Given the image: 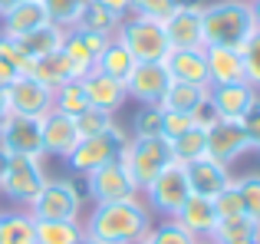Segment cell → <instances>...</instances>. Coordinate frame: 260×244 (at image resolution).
I'll use <instances>...</instances> for the list:
<instances>
[{
  "mask_svg": "<svg viewBox=\"0 0 260 244\" xmlns=\"http://www.w3.org/2000/svg\"><path fill=\"white\" fill-rule=\"evenodd\" d=\"M204 59H208V79H211V86L247 83L241 50H231V46H204Z\"/></svg>",
  "mask_w": 260,
  "mask_h": 244,
  "instance_id": "obj_20",
  "label": "cell"
},
{
  "mask_svg": "<svg viewBox=\"0 0 260 244\" xmlns=\"http://www.w3.org/2000/svg\"><path fill=\"white\" fill-rule=\"evenodd\" d=\"M10 116V99H7V89H0V122Z\"/></svg>",
  "mask_w": 260,
  "mask_h": 244,
  "instance_id": "obj_49",
  "label": "cell"
},
{
  "mask_svg": "<svg viewBox=\"0 0 260 244\" xmlns=\"http://www.w3.org/2000/svg\"><path fill=\"white\" fill-rule=\"evenodd\" d=\"M33 79H40L43 86H50V89H56V86H63L70 76V66H66L63 53H50V56H40L33 59V70H30Z\"/></svg>",
  "mask_w": 260,
  "mask_h": 244,
  "instance_id": "obj_33",
  "label": "cell"
},
{
  "mask_svg": "<svg viewBox=\"0 0 260 244\" xmlns=\"http://www.w3.org/2000/svg\"><path fill=\"white\" fill-rule=\"evenodd\" d=\"M17 4H23V0H0V13H7L10 7H17Z\"/></svg>",
  "mask_w": 260,
  "mask_h": 244,
  "instance_id": "obj_52",
  "label": "cell"
},
{
  "mask_svg": "<svg viewBox=\"0 0 260 244\" xmlns=\"http://www.w3.org/2000/svg\"><path fill=\"white\" fill-rule=\"evenodd\" d=\"M181 0H128L132 17H148V20H165Z\"/></svg>",
  "mask_w": 260,
  "mask_h": 244,
  "instance_id": "obj_41",
  "label": "cell"
},
{
  "mask_svg": "<svg viewBox=\"0 0 260 244\" xmlns=\"http://www.w3.org/2000/svg\"><path fill=\"white\" fill-rule=\"evenodd\" d=\"M208 135V159L221 162V165H234L241 155L250 152V139H247V129L244 122H234V119H217L204 129Z\"/></svg>",
  "mask_w": 260,
  "mask_h": 244,
  "instance_id": "obj_10",
  "label": "cell"
},
{
  "mask_svg": "<svg viewBox=\"0 0 260 244\" xmlns=\"http://www.w3.org/2000/svg\"><path fill=\"white\" fill-rule=\"evenodd\" d=\"M83 89H86L89 106H92V109L112 112V116L125 106V99H128L125 83H119V79L106 76V73H99V70H92L89 76H83Z\"/></svg>",
  "mask_w": 260,
  "mask_h": 244,
  "instance_id": "obj_19",
  "label": "cell"
},
{
  "mask_svg": "<svg viewBox=\"0 0 260 244\" xmlns=\"http://www.w3.org/2000/svg\"><path fill=\"white\" fill-rule=\"evenodd\" d=\"M95 70L106 73V76H112V79H119V83H125V79L132 76V70H135V56L112 37L106 43V50L99 53V59H95Z\"/></svg>",
  "mask_w": 260,
  "mask_h": 244,
  "instance_id": "obj_24",
  "label": "cell"
},
{
  "mask_svg": "<svg viewBox=\"0 0 260 244\" xmlns=\"http://www.w3.org/2000/svg\"><path fill=\"white\" fill-rule=\"evenodd\" d=\"M79 211H83V195L70 178H46L37 198L26 205V215L33 221H79Z\"/></svg>",
  "mask_w": 260,
  "mask_h": 244,
  "instance_id": "obj_4",
  "label": "cell"
},
{
  "mask_svg": "<svg viewBox=\"0 0 260 244\" xmlns=\"http://www.w3.org/2000/svg\"><path fill=\"white\" fill-rule=\"evenodd\" d=\"M43 185H46L43 159H37V155H10L7 175L0 178V192L7 198L17 201V205H30Z\"/></svg>",
  "mask_w": 260,
  "mask_h": 244,
  "instance_id": "obj_9",
  "label": "cell"
},
{
  "mask_svg": "<svg viewBox=\"0 0 260 244\" xmlns=\"http://www.w3.org/2000/svg\"><path fill=\"white\" fill-rule=\"evenodd\" d=\"M86 109H89V96L83 89V79H66L63 86L53 89V112H63V116L76 119Z\"/></svg>",
  "mask_w": 260,
  "mask_h": 244,
  "instance_id": "obj_29",
  "label": "cell"
},
{
  "mask_svg": "<svg viewBox=\"0 0 260 244\" xmlns=\"http://www.w3.org/2000/svg\"><path fill=\"white\" fill-rule=\"evenodd\" d=\"M86 192L95 205L128 201V198H139L142 195L139 185H135V178H132V172H128V165L122 162V152H119V159L106 162V165H99L95 172L86 175Z\"/></svg>",
  "mask_w": 260,
  "mask_h": 244,
  "instance_id": "obj_7",
  "label": "cell"
},
{
  "mask_svg": "<svg viewBox=\"0 0 260 244\" xmlns=\"http://www.w3.org/2000/svg\"><path fill=\"white\" fill-rule=\"evenodd\" d=\"M237 241H260V225L250 221L247 215L217 221L211 238H208V244H237Z\"/></svg>",
  "mask_w": 260,
  "mask_h": 244,
  "instance_id": "obj_26",
  "label": "cell"
},
{
  "mask_svg": "<svg viewBox=\"0 0 260 244\" xmlns=\"http://www.w3.org/2000/svg\"><path fill=\"white\" fill-rule=\"evenodd\" d=\"M119 122H115L112 112H102V109H92L89 106L86 112H79L76 116V132H79V139H86V135H102V132H109V129H115Z\"/></svg>",
  "mask_w": 260,
  "mask_h": 244,
  "instance_id": "obj_37",
  "label": "cell"
},
{
  "mask_svg": "<svg viewBox=\"0 0 260 244\" xmlns=\"http://www.w3.org/2000/svg\"><path fill=\"white\" fill-rule=\"evenodd\" d=\"M191 122H194V126H201V129H208L211 122H217V112H214V106L208 103V96H204V103L191 112Z\"/></svg>",
  "mask_w": 260,
  "mask_h": 244,
  "instance_id": "obj_46",
  "label": "cell"
},
{
  "mask_svg": "<svg viewBox=\"0 0 260 244\" xmlns=\"http://www.w3.org/2000/svg\"><path fill=\"white\" fill-rule=\"evenodd\" d=\"M17 76H20V73L13 70L10 63H4V59H0V89H7V86H10V83H13Z\"/></svg>",
  "mask_w": 260,
  "mask_h": 244,
  "instance_id": "obj_47",
  "label": "cell"
},
{
  "mask_svg": "<svg viewBox=\"0 0 260 244\" xmlns=\"http://www.w3.org/2000/svg\"><path fill=\"white\" fill-rule=\"evenodd\" d=\"M122 162L128 165V172H132L139 192H145V188L152 185L155 175H158L168 162H175V159H172V145H168V139H161V135H145V139H128L125 142V148H122Z\"/></svg>",
  "mask_w": 260,
  "mask_h": 244,
  "instance_id": "obj_5",
  "label": "cell"
},
{
  "mask_svg": "<svg viewBox=\"0 0 260 244\" xmlns=\"http://www.w3.org/2000/svg\"><path fill=\"white\" fill-rule=\"evenodd\" d=\"M37 244H79L83 225L79 221H33Z\"/></svg>",
  "mask_w": 260,
  "mask_h": 244,
  "instance_id": "obj_31",
  "label": "cell"
},
{
  "mask_svg": "<svg viewBox=\"0 0 260 244\" xmlns=\"http://www.w3.org/2000/svg\"><path fill=\"white\" fill-rule=\"evenodd\" d=\"M237 244H260V241H237Z\"/></svg>",
  "mask_w": 260,
  "mask_h": 244,
  "instance_id": "obj_54",
  "label": "cell"
},
{
  "mask_svg": "<svg viewBox=\"0 0 260 244\" xmlns=\"http://www.w3.org/2000/svg\"><path fill=\"white\" fill-rule=\"evenodd\" d=\"M168 145H172V159L181 162V165H188V162L208 155V135H204L201 126H191L188 132H181L178 139L168 142Z\"/></svg>",
  "mask_w": 260,
  "mask_h": 244,
  "instance_id": "obj_30",
  "label": "cell"
},
{
  "mask_svg": "<svg viewBox=\"0 0 260 244\" xmlns=\"http://www.w3.org/2000/svg\"><path fill=\"white\" fill-rule=\"evenodd\" d=\"M201 33H204V46L244 50V43L257 33L250 0H214V4H201Z\"/></svg>",
  "mask_w": 260,
  "mask_h": 244,
  "instance_id": "obj_2",
  "label": "cell"
},
{
  "mask_svg": "<svg viewBox=\"0 0 260 244\" xmlns=\"http://www.w3.org/2000/svg\"><path fill=\"white\" fill-rule=\"evenodd\" d=\"M0 148H7L10 155H43V139H40V119L30 116H7L0 122Z\"/></svg>",
  "mask_w": 260,
  "mask_h": 244,
  "instance_id": "obj_13",
  "label": "cell"
},
{
  "mask_svg": "<svg viewBox=\"0 0 260 244\" xmlns=\"http://www.w3.org/2000/svg\"><path fill=\"white\" fill-rule=\"evenodd\" d=\"M139 244H198V238L184 231L175 218H165L158 228H152V231H148Z\"/></svg>",
  "mask_w": 260,
  "mask_h": 244,
  "instance_id": "obj_35",
  "label": "cell"
},
{
  "mask_svg": "<svg viewBox=\"0 0 260 244\" xmlns=\"http://www.w3.org/2000/svg\"><path fill=\"white\" fill-rule=\"evenodd\" d=\"M250 10H254V23H257V30H260V0H250Z\"/></svg>",
  "mask_w": 260,
  "mask_h": 244,
  "instance_id": "obj_51",
  "label": "cell"
},
{
  "mask_svg": "<svg viewBox=\"0 0 260 244\" xmlns=\"http://www.w3.org/2000/svg\"><path fill=\"white\" fill-rule=\"evenodd\" d=\"M95 4H102V7H109V10H115V13H122V17H125V13H128V0H95Z\"/></svg>",
  "mask_w": 260,
  "mask_h": 244,
  "instance_id": "obj_48",
  "label": "cell"
},
{
  "mask_svg": "<svg viewBox=\"0 0 260 244\" xmlns=\"http://www.w3.org/2000/svg\"><path fill=\"white\" fill-rule=\"evenodd\" d=\"M204 96H208V89H204V86L175 83V79H172L168 93L161 96V109H165V112H184V116H191V112L204 103Z\"/></svg>",
  "mask_w": 260,
  "mask_h": 244,
  "instance_id": "obj_27",
  "label": "cell"
},
{
  "mask_svg": "<svg viewBox=\"0 0 260 244\" xmlns=\"http://www.w3.org/2000/svg\"><path fill=\"white\" fill-rule=\"evenodd\" d=\"M161 106H142L139 116L132 119V139H145V135H161Z\"/></svg>",
  "mask_w": 260,
  "mask_h": 244,
  "instance_id": "obj_38",
  "label": "cell"
},
{
  "mask_svg": "<svg viewBox=\"0 0 260 244\" xmlns=\"http://www.w3.org/2000/svg\"><path fill=\"white\" fill-rule=\"evenodd\" d=\"M165 112V109H161ZM194 126V122H191V116H184V112H165V116H161V139H178V135L181 132H188V129Z\"/></svg>",
  "mask_w": 260,
  "mask_h": 244,
  "instance_id": "obj_43",
  "label": "cell"
},
{
  "mask_svg": "<svg viewBox=\"0 0 260 244\" xmlns=\"http://www.w3.org/2000/svg\"><path fill=\"white\" fill-rule=\"evenodd\" d=\"M43 7H46L50 23L63 26V30L70 33V30H76V20H79V13H83L86 0H43Z\"/></svg>",
  "mask_w": 260,
  "mask_h": 244,
  "instance_id": "obj_34",
  "label": "cell"
},
{
  "mask_svg": "<svg viewBox=\"0 0 260 244\" xmlns=\"http://www.w3.org/2000/svg\"><path fill=\"white\" fill-rule=\"evenodd\" d=\"M214 211H217V221H224V218H241L244 215V205H241V192H237V185L231 181L228 188H221V192L214 195Z\"/></svg>",
  "mask_w": 260,
  "mask_h": 244,
  "instance_id": "obj_39",
  "label": "cell"
},
{
  "mask_svg": "<svg viewBox=\"0 0 260 244\" xmlns=\"http://www.w3.org/2000/svg\"><path fill=\"white\" fill-rule=\"evenodd\" d=\"M184 172H188V185H191V195H204V198H214L221 188H228L231 181V168L221 165V162L214 159H194L184 165Z\"/></svg>",
  "mask_w": 260,
  "mask_h": 244,
  "instance_id": "obj_18",
  "label": "cell"
},
{
  "mask_svg": "<svg viewBox=\"0 0 260 244\" xmlns=\"http://www.w3.org/2000/svg\"><path fill=\"white\" fill-rule=\"evenodd\" d=\"M50 23V17H46V7L43 0H23V4L10 7L7 13H0V37H26L30 30H37V26Z\"/></svg>",
  "mask_w": 260,
  "mask_h": 244,
  "instance_id": "obj_21",
  "label": "cell"
},
{
  "mask_svg": "<svg viewBox=\"0 0 260 244\" xmlns=\"http://www.w3.org/2000/svg\"><path fill=\"white\" fill-rule=\"evenodd\" d=\"M148 231H152V211L142 198L95 205L83 225V234L95 244H139Z\"/></svg>",
  "mask_w": 260,
  "mask_h": 244,
  "instance_id": "obj_1",
  "label": "cell"
},
{
  "mask_svg": "<svg viewBox=\"0 0 260 244\" xmlns=\"http://www.w3.org/2000/svg\"><path fill=\"white\" fill-rule=\"evenodd\" d=\"M161 30L172 50H194L204 46V33H201V4L198 0H181L165 20Z\"/></svg>",
  "mask_w": 260,
  "mask_h": 244,
  "instance_id": "obj_11",
  "label": "cell"
},
{
  "mask_svg": "<svg viewBox=\"0 0 260 244\" xmlns=\"http://www.w3.org/2000/svg\"><path fill=\"white\" fill-rule=\"evenodd\" d=\"M7 165H10V152H7V148H0V178L7 175Z\"/></svg>",
  "mask_w": 260,
  "mask_h": 244,
  "instance_id": "obj_50",
  "label": "cell"
},
{
  "mask_svg": "<svg viewBox=\"0 0 260 244\" xmlns=\"http://www.w3.org/2000/svg\"><path fill=\"white\" fill-rule=\"evenodd\" d=\"M244 122V129H247V139H250V152H260V96H257V103L250 106V112L241 119Z\"/></svg>",
  "mask_w": 260,
  "mask_h": 244,
  "instance_id": "obj_44",
  "label": "cell"
},
{
  "mask_svg": "<svg viewBox=\"0 0 260 244\" xmlns=\"http://www.w3.org/2000/svg\"><path fill=\"white\" fill-rule=\"evenodd\" d=\"M241 56H244V73H247V83L260 93V30L247 40V43H244Z\"/></svg>",
  "mask_w": 260,
  "mask_h": 244,
  "instance_id": "obj_42",
  "label": "cell"
},
{
  "mask_svg": "<svg viewBox=\"0 0 260 244\" xmlns=\"http://www.w3.org/2000/svg\"><path fill=\"white\" fill-rule=\"evenodd\" d=\"M115 40L135 56V63H161L168 56V40L161 30V20H148V17H122Z\"/></svg>",
  "mask_w": 260,
  "mask_h": 244,
  "instance_id": "obj_3",
  "label": "cell"
},
{
  "mask_svg": "<svg viewBox=\"0 0 260 244\" xmlns=\"http://www.w3.org/2000/svg\"><path fill=\"white\" fill-rule=\"evenodd\" d=\"M161 63H165L168 76H172L175 83H191V86H204V89H211L204 46H194V50H168V56L161 59Z\"/></svg>",
  "mask_w": 260,
  "mask_h": 244,
  "instance_id": "obj_17",
  "label": "cell"
},
{
  "mask_svg": "<svg viewBox=\"0 0 260 244\" xmlns=\"http://www.w3.org/2000/svg\"><path fill=\"white\" fill-rule=\"evenodd\" d=\"M63 40H66V30L56 23H43L37 30H30L26 37H20L17 43L23 46V53L30 59H40V56H50V53H59L63 50Z\"/></svg>",
  "mask_w": 260,
  "mask_h": 244,
  "instance_id": "obj_23",
  "label": "cell"
},
{
  "mask_svg": "<svg viewBox=\"0 0 260 244\" xmlns=\"http://www.w3.org/2000/svg\"><path fill=\"white\" fill-rule=\"evenodd\" d=\"M145 205L148 211H158L161 218H175L181 211V205L191 198V185H188V172L181 162H168L158 175L152 178V185L145 188Z\"/></svg>",
  "mask_w": 260,
  "mask_h": 244,
  "instance_id": "obj_6",
  "label": "cell"
},
{
  "mask_svg": "<svg viewBox=\"0 0 260 244\" xmlns=\"http://www.w3.org/2000/svg\"><path fill=\"white\" fill-rule=\"evenodd\" d=\"M125 142H128V135L122 132L119 126L109 129V132H102V135H86V139H79L76 148L66 155V162H70V168L76 175H89L99 165L119 159V152L125 148Z\"/></svg>",
  "mask_w": 260,
  "mask_h": 244,
  "instance_id": "obj_8",
  "label": "cell"
},
{
  "mask_svg": "<svg viewBox=\"0 0 260 244\" xmlns=\"http://www.w3.org/2000/svg\"><path fill=\"white\" fill-rule=\"evenodd\" d=\"M79 244H95V241H89V238H86V234H83V238H79Z\"/></svg>",
  "mask_w": 260,
  "mask_h": 244,
  "instance_id": "obj_53",
  "label": "cell"
},
{
  "mask_svg": "<svg viewBox=\"0 0 260 244\" xmlns=\"http://www.w3.org/2000/svg\"><path fill=\"white\" fill-rule=\"evenodd\" d=\"M73 33H76V37L83 40V43H86V50L92 53L95 59H99V53H102V50H106V43L112 40V37H102V33H89V30H73Z\"/></svg>",
  "mask_w": 260,
  "mask_h": 244,
  "instance_id": "obj_45",
  "label": "cell"
},
{
  "mask_svg": "<svg viewBox=\"0 0 260 244\" xmlns=\"http://www.w3.org/2000/svg\"><path fill=\"white\" fill-rule=\"evenodd\" d=\"M40 139H43V155L66 159L79 142L76 119L63 116V112H46V116L40 119Z\"/></svg>",
  "mask_w": 260,
  "mask_h": 244,
  "instance_id": "obj_16",
  "label": "cell"
},
{
  "mask_svg": "<svg viewBox=\"0 0 260 244\" xmlns=\"http://www.w3.org/2000/svg\"><path fill=\"white\" fill-rule=\"evenodd\" d=\"M0 244H37L33 218L23 211H0Z\"/></svg>",
  "mask_w": 260,
  "mask_h": 244,
  "instance_id": "obj_28",
  "label": "cell"
},
{
  "mask_svg": "<svg viewBox=\"0 0 260 244\" xmlns=\"http://www.w3.org/2000/svg\"><path fill=\"white\" fill-rule=\"evenodd\" d=\"M198 244H208V241H198Z\"/></svg>",
  "mask_w": 260,
  "mask_h": 244,
  "instance_id": "obj_55",
  "label": "cell"
},
{
  "mask_svg": "<svg viewBox=\"0 0 260 244\" xmlns=\"http://www.w3.org/2000/svg\"><path fill=\"white\" fill-rule=\"evenodd\" d=\"M63 59H66V66H70V76L73 79H83V76H89V73L95 70V56L86 50V43L76 37V33H66V40H63Z\"/></svg>",
  "mask_w": 260,
  "mask_h": 244,
  "instance_id": "obj_32",
  "label": "cell"
},
{
  "mask_svg": "<svg viewBox=\"0 0 260 244\" xmlns=\"http://www.w3.org/2000/svg\"><path fill=\"white\" fill-rule=\"evenodd\" d=\"M237 192H241V205H244V215L250 221L260 225V172H250V175H241L234 178Z\"/></svg>",
  "mask_w": 260,
  "mask_h": 244,
  "instance_id": "obj_36",
  "label": "cell"
},
{
  "mask_svg": "<svg viewBox=\"0 0 260 244\" xmlns=\"http://www.w3.org/2000/svg\"><path fill=\"white\" fill-rule=\"evenodd\" d=\"M0 59H4V63H10L20 76H30V70H33V59L26 56L23 46H20L13 37H0Z\"/></svg>",
  "mask_w": 260,
  "mask_h": 244,
  "instance_id": "obj_40",
  "label": "cell"
},
{
  "mask_svg": "<svg viewBox=\"0 0 260 244\" xmlns=\"http://www.w3.org/2000/svg\"><path fill=\"white\" fill-rule=\"evenodd\" d=\"M175 221H178V225H181L188 234H194L198 241H208L211 231H214V225H217L214 201L204 198V195H191V198L181 205V211L175 215Z\"/></svg>",
  "mask_w": 260,
  "mask_h": 244,
  "instance_id": "obj_22",
  "label": "cell"
},
{
  "mask_svg": "<svg viewBox=\"0 0 260 244\" xmlns=\"http://www.w3.org/2000/svg\"><path fill=\"white\" fill-rule=\"evenodd\" d=\"M7 99H10V112L13 116H30V119H43L46 112H53V89L43 86L33 76H17L7 86Z\"/></svg>",
  "mask_w": 260,
  "mask_h": 244,
  "instance_id": "obj_12",
  "label": "cell"
},
{
  "mask_svg": "<svg viewBox=\"0 0 260 244\" xmlns=\"http://www.w3.org/2000/svg\"><path fill=\"white\" fill-rule=\"evenodd\" d=\"M119 23H122V13L109 10V7L95 4V0H86L83 13H79V20H76V30L102 33V37H115V30H119Z\"/></svg>",
  "mask_w": 260,
  "mask_h": 244,
  "instance_id": "obj_25",
  "label": "cell"
},
{
  "mask_svg": "<svg viewBox=\"0 0 260 244\" xmlns=\"http://www.w3.org/2000/svg\"><path fill=\"white\" fill-rule=\"evenodd\" d=\"M172 86L165 63H135L132 76L125 79V93L128 99H139L142 106H161V96Z\"/></svg>",
  "mask_w": 260,
  "mask_h": 244,
  "instance_id": "obj_14",
  "label": "cell"
},
{
  "mask_svg": "<svg viewBox=\"0 0 260 244\" xmlns=\"http://www.w3.org/2000/svg\"><path fill=\"white\" fill-rule=\"evenodd\" d=\"M260 93L250 83H228V86H211L208 89V103L214 106L217 119H234L241 122L250 112V106L257 103Z\"/></svg>",
  "mask_w": 260,
  "mask_h": 244,
  "instance_id": "obj_15",
  "label": "cell"
}]
</instances>
